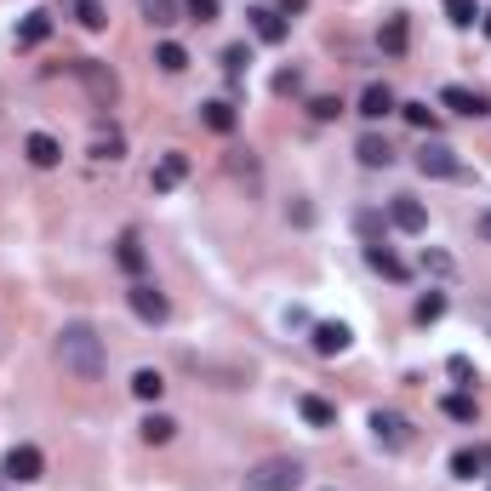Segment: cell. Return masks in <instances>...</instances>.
<instances>
[{"instance_id": "37", "label": "cell", "mask_w": 491, "mask_h": 491, "mask_svg": "<svg viewBox=\"0 0 491 491\" xmlns=\"http://www.w3.org/2000/svg\"><path fill=\"white\" fill-rule=\"evenodd\" d=\"M423 269H435V274H452V257H446V252H423Z\"/></svg>"}, {"instance_id": "39", "label": "cell", "mask_w": 491, "mask_h": 491, "mask_svg": "<svg viewBox=\"0 0 491 491\" xmlns=\"http://www.w3.org/2000/svg\"><path fill=\"white\" fill-rule=\"evenodd\" d=\"M474 228H480V240H491V206L480 211V223H474Z\"/></svg>"}, {"instance_id": "15", "label": "cell", "mask_w": 491, "mask_h": 491, "mask_svg": "<svg viewBox=\"0 0 491 491\" xmlns=\"http://www.w3.org/2000/svg\"><path fill=\"white\" fill-rule=\"evenodd\" d=\"M246 18H252V35L263 40V46H280V40H286V18H280V12L257 6V12H246Z\"/></svg>"}, {"instance_id": "6", "label": "cell", "mask_w": 491, "mask_h": 491, "mask_svg": "<svg viewBox=\"0 0 491 491\" xmlns=\"http://www.w3.org/2000/svg\"><path fill=\"white\" fill-rule=\"evenodd\" d=\"M0 474H6V480H18V486L40 480V474H46V457H40V446H12V452H6V469H0Z\"/></svg>"}, {"instance_id": "3", "label": "cell", "mask_w": 491, "mask_h": 491, "mask_svg": "<svg viewBox=\"0 0 491 491\" xmlns=\"http://www.w3.org/2000/svg\"><path fill=\"white\" fill-rule=\"evenodd\" d=\"M69 74L86 86V98L98 103V109H115V98H120V74H115L109 64H98V57H74Z\"/></svg>"}, {"instance_id": "35", "label": "cell", "mask_w": 491, "mask_h": 491, "mask_svg": "<svg viewBox=\"0 0 491 491\" xmlns=\"http://www.w3.org/2000/svg\"><path fill=\"white\" fill-rule=\"evenodd\" d=\"M309 115H314V120H337V115H343V103H337V98H314Z\"/></svg>"}, {"instance_id": "1", "label": "cell", "mask_w": 491, "mask_h": 491, "mask_svg": "<svg viewBox=\"0 0 491 491\" xmlns=\"http://www.w3.org/2000/svg\"><path fill=\"white\" fill-rule=\"evenodd\" d=\"M57 366L74 377V383H98L109 355H103V337L86 326V320H69L64 332H57Z\"/></svg>"}, {"instance_id": "18", "label": "cell", "mask_w": 491, "mask_h": 491, "mask_svg": "<svg viewBox=\"0 0 491 491\" xmlns=\"http://www.w3.org/2000/svg\"><path fill=\"white\" fill-rule=\"evenodd\" d=\"M377 40H383V52H389V57H401L406 46H411V23H406V18H383Z\"/></svg>"}, {"instance_id": "7", "label": "cell", "mask_w": 491, "mask_h": 491, "mask_svg": "<svg viewBox=\"0 0 491 491\" xmlns=\"http://www.w3.org/2000/svg\"><path fill=\"white\" fill-rule=\"evenodd\" d=\"M372 435H377V446H389V452L411 446V423L401 418V411H372Z\"/></svg>"}, {"instance_id": "10", "label": "cell", "mask_w": 491, "mask_h": 491, "mask_svg": "<svg viewBox=\"0 0 491 491\" xmlns=\"http://www.w3.org/2000/svg\"><path fill=\"white\" fill-rule=\"evenodd\" d=\"M23 155H29V166L52 172V166L64 160V149H57V137H46V132H29V137H23Z\"/></svg>"}, {"instance_id": "33", "label": "cell", "mask_w": 491, "mask_h": 491, "mask_svg": "<svg viewBox=\"0 0 491 491\" xmlns=\"http://www.w3.org/2000/svg\"><path fill=\"white\" fill-rule=\"evenodd\" d=\"M446 18H452L457 29H469L474 18H480V12H474V0H446Z\"/></svg>"}, {"instance_id": "36", "label": "cell", "mask_w": 491, "mask_h": 491, "mask_svg": "<svg viewBox=\"0 0 491 491\" xmlns=\"http://www.w3.org/2000/svg\"><path fill=\"white\" fill-rule=\"evenodd\" d=\"M297 86H303V74H297V69H280V74H274V91H280V98H291Z\"/></svg>"}, {"instance_id": "25", "label": "cell", "mask_w": 491, "mask_h": 491, "mask_svg": "<svg viewBox=\"0 0 491 491\" xmlns=\"http://www.w3.org/2000/svg\"><path fill=\"white\" fill-rule=\"evenodd\" d=\"M46 35H52V18H46V12H29L18 23V46H40Z\"/></svg>"}, {"instance_id": "20", "label": "cell", "mask_w": 491, "mask_h": 491, "mask_svg": "<svg viewBox=\"0 0 491 491\" xmlns=\"http://www.w3.org/2000/svg\"><path fill=\"white\" fill-rule=\"evenodd\" d=\"M297 411H303V423H309V428H332V423H337V406L320 401V394H303Z\"/></svg>"}, {"instance_id": "26", "label": "cell", "mask_w": 491, "mask_h": 491, "mask_svg": "<svg viewBox=\"0 0 491 491\" xmlns=\"http://www.w3.org/2000/svg\"><path fill=\"white\" fill-rule=\"evenodd\" d=\"M155 64H160L166 74H183V69H189V52H183L177 40H160V46H155Z\"/></svg>"}, {"instance_id": "40", "label": "cell", "mask_w": 491, "mask_h": 491, "mask_svg": "<svg viewBox=\"0 0 491 491\" xmlns=\"http://www.w3.org/2000/svg\"><path fill=\"white\" fill-rule=\"evenodd\" d=\"M280 6H286V12H303V6H309V0H280Z\"/></svg>"}, {"instance_id": "2", "label": "cell", "mask_w": 491, "mask_h": 491, "mask_svg": "<svg viewBox=\"0 0 491 491\" xmlns=\"http://www.w3.org/2000/svg\"><path fill=\"white\" fill-rule=\"evenodd\" d=\"M303 486V463L297 457H263L257 469H246L240 491H297Z\"/></svg>"}, {"instance_id": "4", "label": "cell", "mask_w": 491, "mask_h": 491, "mask_svg": "<svg viewBox=\"0 0 491 491\" xmlns=\"http://www.w3.org/2000/svg\"><path fill=\"white\" fill-rule=\"evenodd\" d=\"M418 172H423V177H463V160H457V149H452V143L428 137V143L418 149Z\"/></svg>"}, {"instance_id": "31", "label": "cell", "mask_w": 491, "mask_h": 491, "mask_svg": "<svg viewBox=\"0 0 491 491\" xmlns=\"http://www.w3.org/2000/svg\"><path fill=\"white\" fill-rule=\"evenodd\" d=\"M401 115H406L418 132H435V109H428V103H401Z\"/></svg>"}, {"instance_id": "19", "label": "cell", "mask_w": 491, "mask_h": 491, "mask_svg": "<svg viewBox=\"0 0 491 491\" xmlns=\"http://www.w3.org/2000/svg\"><path fill=\"white\" fill-rule=\"evenodd\" d=\"M69 12H74V23H81V29H91V35H103V29H109L103 0H69Z\"/></svg>"}, {"instance_id": "5", "label": "cell", "mask_w": 491, "mask_h": 491, "mask_svg": "<svg viewBox=\"0 0 491 491\" xmlns=\"http://www.w3.org/2000/svg\"><path fill=\"white\" fill-rule=\"evenodd\" d=\"M126 303H132V314H137V320H149V326H160V320L172 314L166 291H160V286H149V280H132V286H126Z\"/></svg>"}, {"instance_id": "41", "label": "cell", "mask_w": 491, "mask_h": 491, "mask_svg": "<svg viewBox=\"0 0 491 491\" xmlns=\"http://www.w3.org/2000/svg\"><path fill=\"white\" fill-rule=\"evenodd\" d=\"M480 23H486V35H491V12H486V18H480Z\"/></svg>"}, {"instance_id": "24", "label": "cell", "mask_w": 491, "mask_h": 491, "mask_svg": "<svg viewBox=\"0 0 491 491\" xmlns=\"http://www.w3.org/2000/svg\"><path fill=\"white\" fill-rule=\"evenodd\" d=\"M126 155V137H120L115 126L109 132H91V160H120Z\"/></svg>"}, {"instance_id": "9", "label": "cell", "mask_w": 491, "mask_h": 491, "mask_svg": "<svg viewBox=\"0 0 491 491\" xmlns=\"http://www.w3.org/2000/svg\"><path fill=\"white\" fill-rule=\"evenodd\" d=\"M452 474H457V480H486V474H491V446H463L452 457Z\"/></svg>"}, {"instance_id": "22", "label": "cell", "mask_w": 491, "mask_h": 491, "mask_svg": "<svg viewBox=\"0 0 491 491\" xmlns=\"http://www.w3.org/2000/svg\"><path fill=\"white\" fill-rule=\"evenodd\" d=\"M137 435H143V440H149V446H166V440H172V435H177V423H172V418H166V411H149V418H143V423H137Z\"/></svg>"}, {"instance_id": "32", "label": "cell", "mask_w": 491, "mask_h": 491, "mask_svg": "<svg viewBox=\"0 0 491 491\" xmlns=\"http://www.w3.org/2000/svg\"><path fill=\"white\" fill-rule=\"evenodd\" d=\"M183 18H189V23H211V18H218V0H183Z\"/></svg>"}, {"instance_id": "34", "label": "cell", "mask_w": 491, "mask_h": 491, "mask_svg": "<svg viewBox=\"0 0 491 491\" xmlns=\"http://www.w3.org/2000/svg\"><path fill=\"white\" fill-rule=\"evenodd\" d=\"M246 64H252V52H246V46H228V52H223V69L228 74H246Z\"/></svg>"}, {"instance_id": "14", "label": "cell", "mask_w": 491, "mask_h": 491, "mask_svg": "<svg viewBox=\"0 0 491 491\" xmlns=\"http://www.w3.org/2000/svg\"><path fill=\"white\" fill-rule=\"evenodd\" d=\"M343 349H349V326H343V320H320V326H314V355H343Z\"/></svg>"}, {"instance_id": "8", "label": "cell", "mask_w": 491, "mask_h": 491, "mask_svg": "<svg viewBox=\"0 0 491 491\" xmlns=\"http://www.w3.org/2000/svg\"><path fill=\"white\" fill-rule=\"evenodd\" d=\"M389 223H394V228H406V235H423V228H428V211H423V201H411V194H394Z\"/></svg>"}, {"instance_id": "16", "label": "cell", "mask_w": 491, "mask_h": 491, "mask_svg": "<svg viewBox=\"0 0 491 491\" xmlns=\"http://www.w3.org/2000/svg\"><path fill=\"white\" fill-rule=\"evenodd\" d=\"M201 120H206V126H211V132H218V137H228V132H235V126H240V115H235V103H223V98H211V103H201Z\"/></svg>"}, {"instance_id": "30", "label": "cell", "mask_w": 491, "mask_h": 491, "mask_svg": "<svg viewBox=\"0 0 491 491\" xmlns=\"http://www.w3.org/2000/svg\"><path fill=\"white\" fill-rule=\"evenodd\" d=\"M446 314V291H428V297H418V320L428 326V320H440Z\"/></svg>"}, {"instance_id": "21", "label": "cell", "mask_w": 491, "mask_h": 491, "mask_svg": "<svg viewBox=\"0 0 491 491\" xmlns=\"http://www.w3.org/2000/svg\"><path fill=\"white\" fill-rule=\"evenodd\" d=\"M366 263H372L377 274H389V280H406V274H411V269L401 263V257L389 252V246H366Z\"/></svg>"}, {"instance_id": "12", "label": "cell", "mask_w": 491, "mask_h": 491, "mask_svg": "<svg viewBox=\"0 0 491 491\" xmlns=\"http://www.w3.org/2000/svg\"><path fill=\"white\" fill-rule=\"evenodd\" d=\"M394 109H401V98H394L383 81H372V86L360 91V115H366V120H383V115H394Z\"/></svg>"}, {"instance_id": "17", "label": "cell", "mask_w": 491, "mask_h": 491, "mask_svg": "<svg viewBox=\"0 0 491 491\" xmlns=\"http://www.w3.org/2000/svg\"><path fill=\"white\" fill-rule=\"evenodd\" d=\"M355 155H360V166H372V172H377V166H389V160H394V149H389V137L366 132L360 143H355Z\"/></svg>"}, {"instance_id": "13", "label": "cell", "mask_w": 491, "mask_h": 491, "mask_svg": "<svg viewBox=\"0 0 491 491\" xmlns=\"http://www.w3.org/2000/svg\"><path fill=\"white\" fill-rule=\"evenodd\" d=\"M183 177H189V155H177V149H172V155H160V166L149 172V183H155L160 194H166V189H177Z\"/></svg>"}, {"instance_id": "23", "label": "cell", "mask_w": 491, "mask_h": 491, "mask_svg": "<svg viewBox=\"0 0 491 491\" xmlns=\"http://www.w3.org/2000/svg\"><path fill=\"white\" fill-rule=\"evenodd\" d=\"M137 6H143V18L155 23V29H172V23H183V6H177V0H137Z\"/></svg>"}, {"instance_id": "11", "label": "cell", "mask_w": 491, "mask_h": 491, "mask_svg": "<svg viewBox=\"0 0 491 491\" xmlns=\"http://www.w3.org/2000/svg\"><path fill=\"white\" fill-rule=\"evenodd\" d=\"M440 103H446L452 115H469V120H480V115L491 109L480 91H469V86H446V91H440Z\"/></svg>"}, {"instance_id": "38", "label": "cell", "mask_w": 491, "mask_h": 491, "mask_svg": "<svg viewBox=\"0 0 491 491\" xmlns=\"http://www.w3.org/2000/svg\"><path fill=\"white\" fill-rule=\"evenodd\" d=\"M452 377H457V383H469V377H474V366H469L463 355H452Z\"/></svg>"}, {"instance_id": "28", "label": "cell", "mask_w": 491, "mask_h": 491, "mask_svg": "<svg viewBox=\"0 0 491 491\" xmlns=\"http://www.w3.org/2000/svg\"><path fill=\"white\" fill-rule=\"evenodd\" d=\"M160 389H166V377L155 372V366H143V372L132 377V394H137V401H160Z\"/></svg>"}, {"instance_id": "27", "label": "cell", "mask_w": 491, "mask_h": 491, "mask_svg": "<svg viewBox=\"0 0 491 491\" xmlns=\"http://www.w3.org/2000/svg\"><path fill=\"white\" fill-rule=\"evenodd\" d=\"M440 411H446L452 423H474V418H480V406H474V394H446V401H440Z\"/></svg>"}, {"instance_id": "29", "label": "cell", "mask_w": 491, "mask_h": 491, "mask_svg": "<svg viewBox=\"0 0 491 491\" xmlns=\"http://www.w3.org/2000/svg\"><path fill=\"white\" fill-rule=\"evenodd\" d=\"M120 269H126V274H143V246H137V235H126V240H120Z\"/></svg>"}]
</instances>
